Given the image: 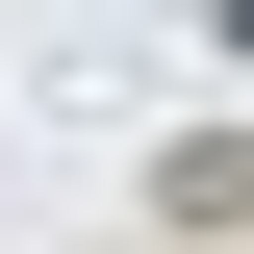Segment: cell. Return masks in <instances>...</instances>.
<instances>
[{"label": "cell", "mask_w": 254, "mask_h": 254, "mask_svg": "<svg viewBox=\"0 0 254 254\" xmlns=\"http://www.w3.org/2000/svg\"><path fill=\"white\" fill-rule=\"evenodd\" d=\"M153 229H178V254H254V127H203V153H153Z\"/></svg>", "instance_id": "obj_1"}]
</instances>
